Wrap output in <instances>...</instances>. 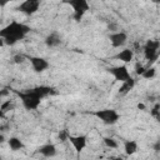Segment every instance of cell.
I'll list each match as a JSON object with an SVG mask.
<instances>
[{
	"label": "cell",
	"instance_id": "52a82bcc",
	"mask_svg": "<svg viewBox=\"0 0 160 160\" xmlns=\"http://www.w3.org/2000/svg\"><path fill=\"white\" fill-rule=\"evenodd\" d=\"M109 72L118 80V81H125L128 79H130V71L125 65H120V66H112L109 69Z\"/></svg>",
	"mask_w": 160,
	"mask_h": 160
},
{
	"label": "cell",
	"instance_id": "6da1fadb",
	"mask_svg": "<svg viewBox=\"0 0 160 160\" xmlns=\"http://www.w3.org/2000/svg\"><path fill=\"white\" fill-rule=\"evenodd\" d=\"M29 31L30 28L28 25L18 21H11L9 25H6L0 30V38L4 40L5 45H14L19 40L24 39Z\"/></svg>",
	"mask_w": 160,
	"mask_h": 160
},
{
	"label": "cell",
	"instance_id": "8fae6325",
	"mask_svg": "<svg viewBox=\"0 0 160 160\" xmlns=\"http://www.w3.org/2000/svg\"><path fill=\"white\" fill-rule=\"evenodd\" d=\"M115 59H118L122 62H130L134 59V51L131 49H124L115 55Z\"/></svg>",
	"mask_w": 160,
	"mask_h": 160
},
{
	"label": "cell",
	"instance_id": "4316f807",
	"mask_svg": "<svg viewBox=\"0 0 160 160\" xmlns=\"http://www.w3.org/2000/svg\"><path fill=\"white\" fill-rule=\"evenodd\" d=\"M138 108H139V109H144V108H145V106H144V105H142V104H139V105H138Z\"/></svg>",
	"mask_w": 160,
	"mask_h": 160
},
{
	"label": "cell",
	"instance_id": "44dd1931",
	"mask_svg": "<svg viewBox=\"0 0 160 160\" xmlns=\"http://www.w3.org/2000/svg\"><path fill=\"white\" fill-rule=\"evenodd\" d=\"M68 138H69V134L66 132V131H60V134H59V139H61V141L64 142V141H66L68 140Z\"/></svg>",
	"mask_w": 160,
	"mask_h": 160
},
{
	"label": "cell",
	"instance_id": "cb8c5ba5",
	"mask_svg": "<svg viewBox=\"0 0 160 160\" xmlns=\"http://www.w3.org/2000/svg\"><path fill=\"white\" fill-rule=\"evenodd\" d=\"M11 1H16V0H0V6H5L6 4L11 2Z\"/></svg>",
	"mask_w": 160,
	"mask_h": 160
},
{
	"label": "cell",
	"instance_id": "8992f818",
	"mask_svg": "<svg viewBox=\"0 0 160 160\" xmlns=\"http://www.w3.org/2000/svg\"><path fill=\"white\" fill-rule=\"evenodd\" d=\"M39 8H40V0H24L18 6V10L26 15H32L39 10Z\"/></svg>",
	"mask_w": 160,
	"mask_h": 160
},
{
	"label": "cell",
	"instance_id": "3957f363",
	"mask_svg": "<svg viewBox=\"0 0 160 160\" xmlns=\"http://www.w3.org/2000/svg\"><path fill=\"white\" fill-rule=\"evenodd\" d=\"M159 46H160L159 40H148L146 41L142 51H144L145 59L149 61V66L158 60V58H159Z\"/></svg>",
	"mask_w": 160,
	"mask_h": 160
},
{
	"label": "cell",
	"instance_id": "4fadbf2b",
	"mask_svg": "<svg viewBox=\"0 0 160 160\" xmlns=\"http://www.w3.org/2000/svg\"><path fill=\"white\" fill-rule=\"evenodd\" d=\"M60 42H61V39L56 32H51L45 39V44H46L48 48H56V46L60 45Z\"/></svg>",
	"mask_w": 160,
	"mask_h": 160
},
{
	"label": "cell",
	"instance_id": "7402d4cb",
	"mask_svg": "<svg viewBox=\"0 0 160 160\" xmlns=\"http://www.w3.org/2000/svg\"><path fill=\"white\" fill-rule=\"evenodd\" d=\"M144 70H145V68H144L142 65H139V64H138V65H136V70H135V72H136L138 75H141Z\"/></svg>",
	"mask_w": 160,
	"mask_h": 160
},
{
	"label": "cell",
	"instance_id": "2e32d148",
	"mask_svg": "<svg viewBox=\"0 0 160 160\" xmlns=\"http://www.w3.org/2000/svg\"><path fill=\"white\" fill-rule=\"evenodd\" d=\"M8 142H9V148H10L11 150H14V151L20 150V149H22V148H24L22 141H21L20 139H18V138H10Z\"/></svg>",
	"mask_w": 160,
	"mask_h": 160
},
{
	"label": "cell",
	"instance_id": "7a4b0ae2",
	"mask_svg": "<svg viewBox=\"0 0 160 160\" xmlns=\"http://www.w3.org/2000/svg\"><path fill=\"white\" fill-rule=\"evenodd\" d=\"M50 88L49 86H38L31 90H26L24 92H19V96L22 101V105L28 110H35L40 105V101L42 98L50 94Z\"/></svg>",
	"mask_w": 160,
	"mask_h": 160
},
{
	"label": "cell",
	"instance_id": "ba28073f",
	"mask_svg": "<svg viewBox=\"0 0 160 160\" xmlns=\"http://www.w3.org/2000/svg\"><path fill=\"white\" fill-rule=\"evenodd\" d=\"M29 61L31 64V68L34 71L36 72H42L45 70L49 69L50 64L48 60H45L44 58H40V56H30L29 58Z\"/></svg>",
	"mask_w": 160,
	"mask_h": 160
},
{
	"label": "cell",
	"instance_id": "83f0119b",
	"mask_svg": "<svg viewBox=\"0 0 160 160\" xmlns=\"http://www.w3.org/2000/svg\"><path fill=\"white\" fill-rule=\"evenodd\" d=\"M86 1H89V0H86Z\"/></svg>",
	"mask_w": 160,
	"mask_h": 160
},
{
	"label": "cell",
	"instance_id": "d6986e66",
	"mask_svg": "<svg viewBox=\"0 0 160 160\" xmlns=\"http://www.w3.org/2000/svg\"><path fill=\"white\" fill-rule=\"evenodd\" d=\"M12 108V101H10V100H8V101H5V102H2L1 104V106H0V109L4 111V112H6V111H9L10 109Z\"/></svg>",
	"mask_w": 160,
	"mask_h": 160
},
{
	"label": "cell",
	"instance_id": "30bf717a",
	"mask_svg": "<svg viewBox=\"0 0 160 160\" xmlns=\"http://www.w3.org/2000/svg\"><path fill=\"white\" fill-rule=\"evenodd\" d=\"M86 139H88L86 135H76V136L69 135V138H68V140L71 142V145L74 146V149H75L78 152L82 151V149L86 146V142H88Z\"/></svg>",
	"mask_w": 160,
	"mask_h": 160
},
{
	"label": "cell",
	"instance_id": "d4e9b609",
	"mask_svg": "<svg viewBox=\"0 0 160 160\" xmlns=\"http://www.w3.org/2000/svg\"><path fill=\"white\" fill-rule=\"evenodd\" d=\"M6 95H9V90L2 89V90L0 91V98H1V96H6Z\"/></svg>",
	"mask_w": 160,
	"mask_h": 160
},
{
	"label": "cell",
	"instance_id": "ffe728a7",
	"mask_svg": "<svg viewBox=\"0 0 160 160\" xmlns=\"http://www.w3.org/2000/svg\"><path fill=\"white\" fill-rule=\"evenodd\" d=\"M24 55H20V54H18V55H15L14 56V61L16 62V64H21L22 61H24Z\"/></svg>",
	"mask_w": 160,
	"mask_h": 160
},
{
	"label": "cell",
	"instance_id": "9a60e30c",
	"mask_svg": "<svg viewBox=\"0 0 160 160\" xmlns=\"http://www.w3.org/2000/svg\"><path fill=\"white\" fill-rule=\"evenodd\" d=\"M124 150L128 155H132L138 150V142L134 140H126L124 142Z\"/></svg>",
	"mask_w": 160,
	"mask_h": 160
},
{
	"label": "cell",
	"instance_id": "ac0fdd59",
	"mask_svg": "<svg viewBox=\"0 0 160 160\" xmlns=\"http://www.w3.org/2000/svg\"><path fill=\"white\" fill-rule=\"evenodd\" d=\"M104 144H105L108 148H110V149H116V148L119 146V144L116 142V140L112 139V138H105V139H104Z\"/></svg>",
	"mask_w": 160,
	"mask_h": 160
},
{
	"label": "cell",
	"instance_id": "277c9868",
	"mask_svg": "<svg viewBox=\"0 0 160 160\" xmlns=\"http://www.w3.org/2000/svg\"><path fill=\"white\" fill-rule=\"evenodd\" d=\"M98 119H100L104 124L106 125H112L115 122H118V120L120 119V115L116 110L112 109H102V110H96L95 112H92Z\"/></svg>",
	"mask_w": 160,
	"mask_h": 160
},
{
	"label": "cell",
	"instance_id": "603a6c76",
	"mask_svg": "<svg viewBox=\"0 0 160 160\" xmlns=\"http://www.w3.org/2000/svg\"><path fill=\"white\" fill-rule=\"evenodd\" d=\"M158 109H159V106L156 105V106H155V108L151 110V115H152L154 118H156V119L159 118V110H158Z\"/></svg>",
	"mask_w": 160,
	"mask_h": 160
},
{
	"label": "cell",
	"instance_id": "5b68a950",
	"mask_svg": "<svg viewBox=\"0 0 160 160\" xmlns=\"http://www.w3.org/2000/svg\"><path fill=\"white\" fill-rule=\"evenodd\" d=\"M64 2L69 4L74 10V18L79 21L82 15L89 10V1L86 0H64Z\"/></svg>",
	"mask_w": 160,
	"mask_h": 160
},
{
	"label": "cell",
	"instance_id": "5bb4252c",
	"mask_svg": "<svg viewBox=\"0 0 160 160\" xmlns=\"http://www.w3.org/2000/svg\"><path fill=\"white\" fill-rule=\"evenodd\" d=\"M134 85H135V80H134L132 78H130V79L122 81V85L119 88V94H120V95H126V94L134 88Z\"/></svg>",
	"mask_w": 160,
	"mask_h": 160
},
{
	"label": "cell",
	"instance_id": "7c38bea8",
	"mask_svg": "<svg viewBox=\"0 0 160 160\" xmlns=\"http://www.w3.org/2000/svg\"><path fill=\"white\" fill-rule=\"evenodd\" d=\"M39 152L45 158H52L56 155V148L54 144H45L39 149Z\"/></svg>",
	"mask_w": 160,
	"mask_h": 160
},
{
	"label": "cell",
	"instance_id": "e0dca14e",
	"mask_svg": "<svg viewBox=\"0 0 160 160\" xmlns=\"http://www.w3.org/2000/svg\"><path fill=\"white\" fill-rule=\"evenodd\" d=\"M155 74H156V69L154 68V66H148V68H145V70L142 71V74H141V76L144 78V79H152L154 76H155Z\"/></svg>",
	"mask_w": 160,
	"mask_h": 160
},
{
	"label": "cell",
	"instance_id": "484cf974",
	"mask_svg": "<svg viewBox=\"0 0 160 160\" xmlns=\"http://www.w3.org/2000/svg\"><path fill=\"white\" fill-rule=\"evenodd\" d=\"M5 141V136L4 135H0V144H2Z\"/></svg>",
	"mask_w": 160,
	"mask_h": 160
},
{
	"label": "cell",
	"instance_id": "9c48e42d",
	"mask_svg": "<svg viewBox=\"0 0 160 160\" xmlns=\"http://www.w3.org/2000/svg\"><path fill=\"white\" fill-rule=\"evenodd\" d=\"M109 39H110L112 48H120V46L125 45V42L128 40V35L124 31H114L109 35Z\"/></svg>",
	"mask_w": 160,
	"mask_h": 160
}]
</instances>
